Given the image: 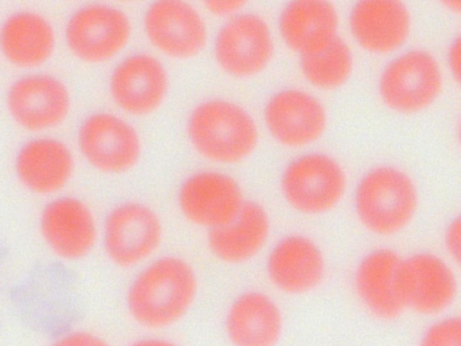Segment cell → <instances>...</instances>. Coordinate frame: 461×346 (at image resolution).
<instances>
[{"instance_id":"16","label":"cell","mask_w":461,"mask_h":346,"mask_svg":"<svg viewBox=\"0 0 461 346\" xmlns=\"http://www.w3.org/2000/svg\"><path fill=\"white\" fill-rule=\"evenodd\" d=\"M143 27L149 42L174 59H189L198 54L208 38L206 23L190 3L158 0L151 3L143 16Z\"/></svg>"},{"instance_id":"7","label":"cell","mask_w":461,"mask_h":346,"mask_svg":"<svg viewBox=\"0 0 461 346\" xmlns=\"http://www.w3.org/2000/svg\"><path fill=\"white\" fill-rule=\"evenodd\" d=\"M443 88V73L435 56L421 49L407 50L390 59L378 79L384 104L400 114L429 107Z\"/></svg>"},{"instance_id":"13","label":"cell","mask_w":461,"mask_h":346,"mask_svg":"<svg viewBox=\"0 0 461 346\" xmlns=\"http://www.w3.org/2000/svg\"><path fill=\"white\" fill-rule=\"evenodd\" d=\"M245 200L238 180L216 169L189 175L179 186L176 196L181 215L192 225L206 232L230 222Z\"/></svg>"},{"instance_id":"21","label":"cell","mask_w":461,"mask_h":346,"mask_svg":"<svg viewBox=\"0 0 461 346\" xmlns=\"http://www.w3.org/2000/svg\"><path fill=\"white\" fill-rule=\"evenodd\" d=\"M348 28L354 41L365 50L390 54L407 41L411 15L407 5L396 0H363L353 5Z\"/></svg>"},{"instance_id":"20","label":"cell","mask_w":461,"mask_h":346,"mask_svg":"<svg viewBox=\"0 0 461 346\" xmlns=\"http://www.w3.org/2000/svg\"><path fill=\"white\" fill-rule=\"evenodd\" d=\"M402 260L394 250L380 247L365 254L356 267L353 285L357 297L378 320L393 321L406 310L399 282Z\"/></svg>"},{"instance_id":"15","label":"cell","mask_w":461,"mask_h":346,"mask_svg":"<svg viewBox=\"0 0 461 346\" xmlns=\"http://www.w3.org/2000/svg\"><path fill=\"white\" fill-rule=\"evenodd\" d=\"M263 117L272 138L292 149L318 141L328 123L321 101L312 93L294 87L273 94L265 105Z\"/></svg>"},{"instance_id":"9","label":"cell","mask_w":461,"mask_h":346,"mask_svg":"<svg viewBox=\"0 0 461 346\" xmlns=\"http://www.w3.org/2000/svg\"><path fill=\"white\" fill-rule=\"evenodd\" d=\"M77 148L94 169L105 174H122L139 161L141 141L137 130L121 116L110 112H94L79 123Z\"/></svg>"},{"instance_id":"27","label":"cell","mask_w":461,"mask_h":346,"mask_svg":"<svg viewBox=\"0 0 461 346\" xmlns=\"http://www.w3.org/2000/svg\"><path fill=\"white\" fill-rule=\"evenodd\" d=\"M50 346H111L98 333L86 329H72L59 334Z\"/></svg>"},{"instance_id":"25","label":"cell","mask_w":461,"mask_h":346,"mask_svg":"<svg viewBox=\"0 0 461 346\" xmlns=\"http://www.w3.org/2000/svg\"><path fill=\"white\" fill-rule=\"evenodd\" d=\"M300 70L305 80L320 90H334L350 77L354 57L339 35L316 51L300 56Z\"/></svg>"},{"instance_id":"22","label":"cell","mask_w":461,"mask_h":346,"mask_svg":"<svg viewBox=\"0 0 461 346\" xmlns=\"http://www.w3.org/2000/svg\"><path fill=\"white\" fill-rule=\"evenodd\" d=\"M223 328L231 346H277L284 332V316L270 295L251 289L230 302Z\"/></svg>"},{"instance_id":"18","label":"cell","mask_w":461,"mask_h":346,"mask_svg":"<svg viewBox=\"0 0 461 346\" xmlns=\"http://www.w3.org/2000/svg\"><path fill=\"white\" fill-rule=\"evenodd\" d=\"M59 35L53 22L33 9H18L0 22V56L11 67L40 70L54 56Z\"/></svg>"},{"instance_id":"14","label":"cell","mask_w":461,"mask_h":346,"mask_svg":"<svg viewBox=\"0 0 461 346\" xmlns=\"http://www.w3.org/2000/svg\"><path fill=\"white\" fill-rule=\"evenodd\" d=\"M14 176L27 192L41 197L60 195L76 170L71 147L61 138L32 135L17 148L13 160Z\"/></svg>"},{"instance_id":"19","label":"cell","mask_w":461,"mask_h":346,"mask_svg":"<svg viewBox=\"0 0 461 346\" xmlns=\"http://www.w3.org/2000/svg\"><path fill=\"white\" fill-rule=\"evenodd\" d=\"M109 93L114 104L133 115L154 112L168 89V76L163 63L146 52L122 59L109 77Z\"/></svg>"},{"instance_id":"29","label":"cell","mask_w":461,"mask_h":346,"mask_svg":"<svg viewBox=\"0 0 461 346\" xmlns=\"http://www.w3.org/2000/svg\"><path fill=\"white\" fill-rule=\"evenodd\" d=\"M206 9L218 16H227L228 18L240 13L246 5L243 1H206L203 3Z\"/></svg>"},{"instance_id":"32","label":"cell","mask_w":461,"mask_h":346,"mask_svg":"<svg viewBox=\"0 0 461 346\" xmlns=\"http://www.w3.org/2000/svg\"><path fill=\"white\" fill-rule=\"evenodd\" d=\"M442 4L448 10L454 12V13H459L461 10V1L460 0H449V1H443Z\"/></svg>"},{"instance_id":"1","label":"cell","mask_w":461,"mask_h":346,"mask_svg":"<svg viewBox=\"0 0 461 346\" xmlns=\"http://www.w3.org/2000/svg\"><path fill=\"white\" fill-rule=\"evenodd\" d=\"M199 290L194 268L181 256H156L139 268L126 294L131 319L149 331L178 323L194 306Z\"/></svg>"},{"instance_id":"11","label":"cell","mask_w":461,"mask_h":346,"mask_svg":"<svg viewBox=\"0 0 461 346\" xmlns=\"http://www.w3.org/2000/svg\"><path fill=\"white\" fill-rule=\"evenodd\" d=\"M399 282L405 309L433 318L446 314L459 291L453 263L429 251L402 258Z\"/></svg>"},{"instance_id":"28","label":"cell","mask_w":461,"mask_h":346,"mask_svg":"<svg viewBox=\"0 0 461 346\" xmlns=\"http://www.w3.org/2000/svg\"><path fill=\"white\" fill-rule=\"evenodd\" d=\"M442 242L447 259L453 264H459L461 259V221L459 216L452 218L446 225Z\"/></svg>"},{"instance_id":"5","label":"cell","mask_w":461,"mask_h":346,"mask_svg":"<svg viewBox=\"0 0 461 346\" xmlns=\"http://www.w3.org/2000/svg\"><path fill=\"white\" fill-rule=\"evenodd\" d=\"M5 106L20 129L32 135L46 134L68 120L72 96L61 77L40 69L22 72L10 82Z\"/></svg>"},{"instance_id":"23","label":"cell","mask_w":461,"mask_h":346,"mask_svg":"<svg viewBox=\"0 0 461 346\" xmlns=\"http://www.w3.org/2000/svg\"><path fill=\"white\" fill-rule=\"evenodd\" d=\"M271 219L258 202L245 200L238 214L227 223L207 232L210 253L220 262L240 265L255 259L271 235Z\"/></svg>"},{"instance_id":"8","label":"cell","mask_w":461,"mask_h":346,"mask_svg":"<svg viewBox=\"0 0 461 346\" xmlns=\"http://www.w3.org/2000/svg\"><path fill=\"white\" fill-rule=\"evenodd\" d=\"M131 21L122 9L103 3L78 6L67 17L62 40L78 60L97 64L116 56L128 43Z\"/></svg>"},{"instance_id":"6","label":"cell","mask_w":461,"mask_h":346,"mask_svg":"<svg viewBox=\"0 0 461 346\" xmlns=\"http://www.w3.org/2000/svg\"><path fill=\"white\" fill-rule=\"evenodd\" d=\"M348 187L343 167L323 152H308L292 159L280 178V190L294 212L325 214L338 206Z\"/></svg>"},{"instance_id":"2","label":"cell","mask_w":461,"mask_h":346,"mask_svg":"<svg viewBox=\"0 0 461 346\" xmlns=\"http://www.w3.org/2000/svg\"><path fill=\"white\" fill-rule=\"evenodd\" d=\"M420 203L411 176L392 165L375 166L358 180L353 205L359 223L380 237L396 235L413 221Z\"/></svg>"},{"instance_id":"12","label":"cell","mask_w":461,"mask_h":346,"mask_svg":"<svg viewBox=\"0 0 461 346\" xmlns=\"http://www.w3.org/2000/svg\"><path fill=\"white\" fill-rule=\"evenodd\" d=\"M274 39L267 22L258 14L242 12L229 17L218 29L213 55L227 74L247 77L258 74L270 62Z\"/></svg>"},{"instance_id":"30","label":"cell","mask_w":461,"mask_h":346,"mask_svg":"<svg viewBox=\"0 0 461 346\" xmlns=\"http://www.w3.org/2000/svg\"><path fill=\"white\" fill-rule=\"evenodd\" d=\"M460 37L456 36L450 42L447 51V62L448 70L456 82L460 81Z\"/></svg>"},{"instance_id":"26","label":"cell","mask_w":461,"mask_h":346,"mask_svg":"<svg viewBox=\"0 0 461 346\" xmlns=\"http://www.w3.org/2000/svg\"><path fill=\"white\" fill-rule=\"evenodd\" d=\"M419 346H461V321L458 315L434 318L422 332Z\"/></svg>"},{"instance_id":"4","label":"cell","mask_w":461,"mask_h":346,"mask_svg":"<svg viewBox=\"0 0 461 346\" xmlns=\"http://www.w3.org/2000/svg\"><path fill=\"white\" fill-rule=\"evenodd\" d=\"M164 239L158 213L139 201H124L112 207L100 225L104 255L114 266L140 268L156 257Z\"/></svg>"},{"instance_id":"10","label":"cell","mask_w":461,"mask_h":346,"mask_svg":"<svg viewBox=\"0 0 461 346\" xmlns=\"http://www.w3.org/2000/svg\"><path fill=\"white\" fill-rule=\"evenodd\" d=\"M39 232L49 250L66 262L86 258L100 239V224L83 199L71 195L49 198L39 215Z\"/></svg>"},{"instance_id":"31","label":"cell","mask_w":461,"mask_h":346,"mask_svg":"<svg viewBox=\"0 0 461 346\" xmlns=\"http://www.w3.org/2000/svg\"><path fill=\"white\" fill-rule=\"evenodd\" d=\"M128 346H180L176 341L159 335H146L131 341Z\"/></svg>"},{"instance_id":"3","label":"cell","mask_w":461,"mask_h":346,"mask_svg":"<svg viewBox=\"0 0 461 346\" xmlns=\"http://www.w3.org/2000/svg\"><path fill=\"white\" fill-rule=\"evenodd\" d=\"M186 132L194 149L207 160L236 164L257 147L258 129L252 115L240 105L213 98L191 112Z\"/></svg>"},{"instance_id":"24","label":"cell","mask_w":461,"mask_h":346,"mask_svg":"<svg viewBox=\"0 0 461 346\" xmlns=\"http://www.w3.org/2000/svg\"><path fill=\"white\" fill-rule=\"evenodd\" d=\"M339 13L325 0H296L281 10L277 26L285 44L300 56L325 46L338 34Z\"/></svg>"},{"instance_id":"17","label":"cell","mask_w":461,"mask_h":346,"mask_svg":"<svg viewBox=\"0 0 461 346\" xmlns=\"http://www.w3.org/2000/svg\"><path fill=\"white\" fill-rule=\"evenodd\" d=\"M326 260L320 245L307 235L283 236L269 249L265 270L279 292L300 296L316 289L326 275Z\"/></svg>"}]
</instances>
